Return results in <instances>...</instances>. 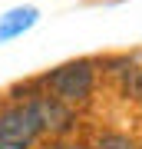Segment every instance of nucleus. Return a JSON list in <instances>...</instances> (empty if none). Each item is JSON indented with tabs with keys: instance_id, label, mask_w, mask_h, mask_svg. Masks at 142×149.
I'll return each mask as SVG.
<instances>
[{
	"instance_id": "nucleus-1",
	"label": "nucleus",
	"mask_w": 142,
	"mask_h": 149,
	"mask_svg": "<svg viewBox=\"0 0 142 149\" xmlns=\"http://www.w3.org/2000/svg\"><path fill=\"white\" fill-rule=\"evenodd\" d=\"M46 90L50 96H56V100H63L66 106H73V103H86L96 86V70L89 60H73V63H63L56 66L53 73H46Z\"/></svg>"
},
{
	"instance_id": "nucleus-2",
	"label": "nucleus",
	"mask_w": 142,
	"mask_h": 149,
	"mask_svg": "<svg viewBox=\"0 0 142 149\" xmlns=\"http://www.w3.org/2000/svg\"><path fill=\"white\" fill-rule=\"evenodd\" d=\"M40 139V123L30 103H10L0 109V149H30Z\"/></svg>"
},
{
	"instance_id": "nucleus-3",
	"label": "nucleus",
	"mask_w": 142,
	"mask_h": 149,
	"mask_svg": "<svg viewBox=\"0 0 142 149\" xmlns=\"http://www.w3.org/2000/svg\"><path fill=\"white\" fill-rule=\"evenodd\" d=\"M30 109L40 123V133H50V136H66L69 129L76 126V116H73V106H66L63 100L50 93H40L30 100Z\"/></svg>"
},
{
	"instance_id": "nucleus-4",
	"label": "nucleus",
	"mask_w": 142,
	"mask_h": 149,
	"mask_svg": "<svg viewBox=\"0 0 142 149\" xmlns=\"http://www.w3.org/2000/svg\"><path fill=\"white\" fill-rule=\"evenodd\" d=\"M33 20H37V10L33 7H20V10H10L0 20V40H10L17 33H23L26 27H33Z\"/></svg>"
},
{
	"instance_id": "nucleus-5",
	"label": "nucleus",
	"mask_w": 142,
	"mask_h": 149,
	"mask_svg": "<svg viewBox=\"0 0 142 149\" xmlns=\"http://www.w3.org/2000/svg\"><path fill=\"white\" fill-rule=\"evenodd\" d=\"M93 149H136V143L129 136H122V133H103L93 143Z\"/></svg>"
},
{
	"instance_id": "nucleus-6",
	"label": "nucleus",
	"mask_w": 142,
	"mask_h": 149,
	"mask_svg": "<svg viewBox=\"0 0 142 149\" xmlns=\"http://www.w3.org/2000/svg\"><path fill=\"white\" fill-rule=\"evenodd\" d=\"M53 149H86V146H79V143H60V146H53Z\"/></svg>"
}]
</instances>
